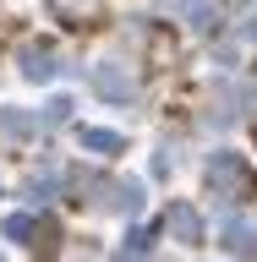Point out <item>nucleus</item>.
<instances>
[{"label": "nucleus", "instance_id": "nucleus-1", "mask_svg": "<svg viewBox=\"0 0 257 262\" xmlns=\"http://www.w3.org/2000/svg\"><path fill=\"white\" fill-rule=\"evenodd\" d=\"M208 186H213V196H225V202H241L246 191H252V169H246V159L241 153H213L208 159Z\"/></svg>", "mask_w": 257, "mask_h": 262}, {"label": "nucleus", "instance_id": "nucleus-2", "mask_svg": "<svg viewBox=\"0 0 257 262\" xmlns=\"http://www.w3.org/2000/svg\"><path fill=\"white\" fill-rule=\"evenodd\" d=\"M164 229H170L181 246H197V241H203V213H197L192 202H170V213H164Z\"/></svg>", "mask_w": 257, "mask_h": 262}, {"label": "nucleus", "instance_id": "nucleus-3", "mask_svg": "<svg viewBox=\"0 0 257 262\" xmlns=\"http://www.w3.org/2000/svg\"><path fill=\"white\" fill-rule=\"evenodd\" d=\"M93 88L104 98H115V104H126V98L137 93V82L126 77V66H93Z\"/></svg>", "mask_w": 257, "mask_h": 262}, {"label": "nucleus", "instance_id": "nucleus-4", "mask_svg": "<svg viewBox=\"0 0 257 262\" xmlns=\"http://www.w3.org/2000/svg\"><path fill=\"white\" fill-rule=\"evenodd\" d=\"M225 251H230V257H257V229L225 224Z\"/></svg>", "mask_w": 257, "mask_h": 262}, {"label": "nucleus", "instance_id": "nucleus-5", "mask_svg": "<svg viewBox=\"0 0 257 262\" xmlns=\"http://www.w3.org/2000/svg\"><path fill=\"white\" fill-rule=\"evenodd\" d=\"M77 142H82V147H93V153H121V147H126L115 131H98V126H82V131H77Z\"/></svg>", "mask_w": 257, "mask_h": 262}, {"label": "nucleus", "instance_id": "nucleus-6", "mask_svg": "<svg viewBox=\"0 0 257 262\" xmlns=\"http://www.w3.org/2000/svg\"><path fill=\"white\" fill-rule=\"evenodd\" d=\"M22 77H33V82H49V77H55L49 49H28V55H22Z\"/></svg>", "mask_w": 257, "mask_h": 262}, {"label": "nucleus", "instance_id": "nucleus-7", "mask_svg": "<svg viewBox=\"0 0 257 262\" xmlns=\"http://www.w3.org/2000/svg\"><path fill=\"white\" fill-rule=\"evenodd\" d=\"M148 246H153V235L148 229H131L126 246H121V262H148Z\"/></svg>", "mask_w": 257, "mask_h": 262}, {"label": "nucleus", "instance_id": "nucleus-8", "mask_svg": "<svg viewBox=\"0 0 257 262\" xmlns=\"http://www.w3.org/2000/svg\"><path fill=\"white\" fill-rule=\"evenodd\" d=\"M192 28L197 33H219V6H213V0H197L192 6Z\"/></svg>", "mask_w": 257, "mask_h": 262}, {"label": "nucleus", "instance_id": "nucleus-9", "mask_svg": "<svg viewBox=\"0 0 257 262\" xmlns=\"http://www.w3.org/2000/svg\"><path fill=\"white\" fill-rule=\"evenodd\" d=\"M0 131H6V137H28V131H33V115H22V110H0Z\"/></svg>", "mask_w": 257, "mask_h": 262}, {"label": "nucleus", "instance_id": "nucleus-10", "mask_svg": "<svg viewBox=\"0 0 257 262\" xmlns=\"http://www.w3.org/2000/svg\"><path fill=\"white\" fill-rule=\"evenodd\" d=\"M115 208L137 213V208H143V186H137V180H131V186H115Z\"/></svg>", "mask_w": 257, "mask_h": 262}, {"label": "nucleus", "instance_id": "nucleus-11", "mask_svg": "<svg viewBox=\"0 0 257 262\" xmlns=\"http://www.w3.org/2000/svg\"><path fill=\"white\" fill-rule=\"evenodd\" d=\"M33 229H38V224H33L28 213H11V219H6V235H11V241H28Z\"/></svg>", "mask_w": 257, "mask_h": 262}, {"label": "nucleus", "instance_id": "nucleus-12", "mask_svg": "<svg viewBox=\"0 0 257 262\" xmlns=\"http://www.w3.org/2000/svg\"><path fill=\"white\" fill-rule=\"evenodd\" d=\"M66 115H71V98H49V110H44V120H49V126H61Z\"/></svg>", "mask_w": 257, "mask_h": 262}, {"label": "nucleus", "instance_id": "nucleus-13", "mask_svg": "<svg viewBox=\"0 0 257 262\" xmlns=\"http://www.w3.org/2000/svg\"><path fill=\"white\" fill-rule=\"evenodd\" d=\"M241 38H246V44H257V16H252V22L241 28Z\"/></svg>", "mask_w": 257, "mask_h": 262}, {"label": "nucleus", "instance_id": "nucleus-14", "mask_svg": "<svg viewBox=\"0 0 257 262\" xmlns=\"http://www.w3.org/2000/svg\"><path fill=\"white\" fill-rule=\"evenodd\" d=\"M0 262H6V257H0Z\"/></svg>", "mask_w": 257, "mask_h": 262}]
</instances>
